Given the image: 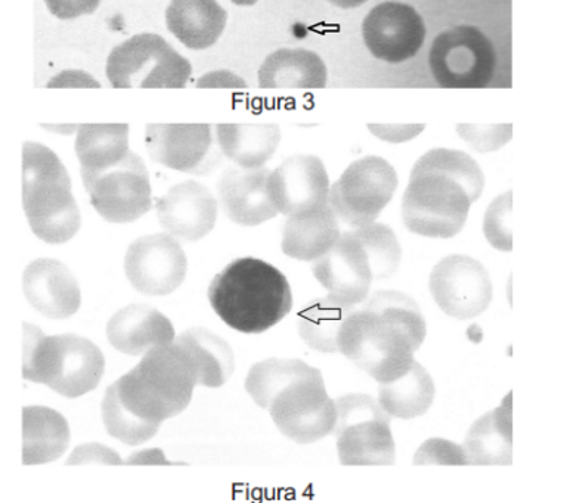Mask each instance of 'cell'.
<instances>
[{
    "instance_id": "cell-1",
    "label": "cell",
    "mask_w": 561,
    "mask_h": 503,
    "mask_svg": "<svg viewBox=\"0 0 561 503\" xmlns=\"http://www.w3.org/2000/svg\"><path fill=\"white\" fill-rule=\"evenodd\" d=\"M343 322L339 352L378 384L402 377L427 335L414 298L394 289L374 293Z\"/></svg>"
},
{
    "instance_id": "cell-2",
    "label": "cell",
    "mask_w": 561,
    "mask_h": 503,
    "mask_svg": "<svg viewBox=\"0 0 561 503\" xmlns=\"http://www.w3.org/2000/svg\"><path fill=\"white\" fill-rule=\"evenodd\" d=\"M208 301L232 330L261 334L283 321L293 309L286 275L254 258L233 260L208 287Z\"/></svg>"
},
{
    "instance_id": "cell-3",
    "label": "cell",
    "mask_w": 561,
    "mask_h": 503,
    "mask_svg": "<svg viewBox=\"0 0 561 503\" xmlns=\"http://www.w3.org/2000/svg\"><path fill=\"white\" fill-rule=\"evenodd\" d=\"M114 384L126 408L144 420L163 424L188 408L198 384V366L191 353L173 341L151 348Z\"/></svg>"
},
{
    "instance_id": "cell-4",
    "label": "cell",
    "mask_w": 561,
    "mask_h": 503,
    "mask_svg": "<svg viewBox=\"0 0 561 503\" xmlns=\"http://www.w3.org/2000/svg\"><path fill=\"white\" fill-rule=\"evenodd\" d=\"M23 206L34 236L46 244H66L82 225L66 168L36 142L23 147Z\"/></svg>"
},
{
    "instance_id": "cell-5",
    "label": "cell",
    "mask_w": 561,
    "mask_h": 503,
    "mask_svg": "<svg viewBox=\"0 0 561 503\" xmlns=\"http://www.w3.org/2000/svg\"><path fill=\"white\" fill-rule=\"evenodd\" d=\"M23 377L45 384L64 398L95 390L104 377L105 359L98 345L76 334L45 335L24 323Z\"/></svg>"
},
{
    "instance_id": "cell-6",
    "label": "cell",
    "mask_w": 561,
    "mask_h": 503,
    "mask_svg": "<svg viewBox=\"0 0 561 503\" xmlns=\"http://www.w3.org/2000/svg\"><path fill=\"white\" fill-rule=\"evenodd\" d=\"M471 204L465 186L445 174H411L402 199L403 224L415 236L448 240L465 228Z\"/></svg>"
},
{
    "instance_id": "cell-7",
    "label": "cell",
    "mask_w": 561,
    "mask_h": 503,
    "mask_svg": "<svg viewBox=\"0 0 561 503\" xmlns=\"http://www.w3.org/2000/svg\"><path fill=\"white\" fill-rule=\"evenodd\" d=\"M191 64L160 37L138 34L112 50L107 77L116 89H182L188 83Z\"/></svg>"
},
{
    "instance_id": "cell-8",
    "label": "cell",
    "mask_w": 561,
    "mask_h": 503,
    "mask_svg": "<svg viewBox=\"0 0 561 503\" xmlns=\"http://www.w3.org/2000/svg\"><path fill=\"white\" fill-rule=\"evenodd\" d=\"M399 179L393 165L377 156L348 165L330 187V207L352 228L374 224L392 202Z\"/></svg>"
},
{
    "instance_id": "cell-9",
    "label": "cell",
    "mask_w": 561,
    "mask_h": 503,
    "mask_svg": "<svg viewBox=\"0 0 561 503\" xmlns=\"http://www.w3.org/2000/svg\"><path fill=\"white\" fill-rule=\"evenodd\" d=\"M428 62L442 88L482 89L494 79L496 53L479 28L458 25L435 38Z\"/></svg>"
},
{
    "instance_id": "cell-10",
    "label": "cell",
    "mask_w": 561,
    "mask_h": 503,
    "mask_svg": "<svg viewBox=\"0 0 561 503\" xmlns=\"http://www.w3.org/2000/svg\"><path fill=\"white\" fill-rule=\"evenodd\" d=\"M82 179L93 208L110 224H131L151 210L150 174L135 152L101 172L82 170Z\"/></svg>"
},
{
    "instance_id": "cell-11",
    "label": "cell",
    "mask_w": 561,
    "mask_h": 503,
    "mask_svg": "<svg viewBox=\"0 0 561 503\" xmlns=\"http://www.w3.org/2000/svg\"><path fill=\"white\" fill-rule=\"evenodd\" d=\"M267 412L279 432L299 445L333 434L337 422V408L327 393L322 375L301 378L280 390Z\"/></svg>"
},
{
    "instance_id": "cell-12",
    "label": "cell",
    "mask_w": 561,
    "mask_h": 503,
    "mask_svg": "<svg viewBox=\"0 0 561 503\" xmlns=\"http://www.w3.org/2000/svg\"><path fill=\"white\" fill-rule=\"evenodd\" d=\"M428 287L442 312L458 321H469L486 312L494 298L491 276L470 255L453 254L433 267Z\"/></svg>"
},
{
    "instance_id": "cell-13",
    "label": "cell",
    "mask_w": 561,
    "mask_h": 503,
    "mask_svg": "<svg viewBox=\"0 0 561 503\" xmlns=\"http://www.w3.org/2000/svg\"><path fill=\"white\" fill-rule=\"evenodd\" d=\"M188 260L180 242L168 233L136 240L125 255V274L131 287L146 296H168L184 283Z\"/></svg>"
},
{
    "instance_id": "cell-14",
    "label": "cell",
    "mask_w": 561,
    "mask_h": 503,
    "mask_svg": "<svg viewBox=\"0 0 561 503\" xmlns=\"http://www.w3.org/2000/svg\"><path fill=\"white\" fill-rule=\"evenodd\" d=\"M363 33L369 53L389 64L415 57L426 41V25L419 12L399 2L374 8L364 21Z\"/></svg>"
},
{
    "instance_id": "cell-15",
    "label": "cell",
    "mask_w": 561,
    "mask_h": 503,
    "mask_svg": "<svg viewBox=\"0 0 561 503\" xmlns=\"http://www.w3.org/2000/svg\"><path fill=\"white\" fill-rule=\"evenodd\" d=\"M330 178L314 156H296L271 172L267 192L276 210L290 217L305 215L329 204Z\"/></svg>"
},
{
    "instance_id": "cell-16",
    "label": "cell",
    "mask_w": 561,
    "mask_h": 503,
    "mask_svg": "<svg viewBox=\"0 0 561 503\" xmlns=\"http://www.w3.org/2000/svg\"><path fill=\"white\" fill-rule=\"evenodd\" d=\"M312 272L330 296L352 306L363 305L374 284L371 262L354 230L342 233L329 253L314 260Z\"/></svg>"
},
{
    "instance_id": "cell-17",
    "label": "cell",
    "mask_w": 561,
    "mask_h": 503,
    "mask_svg": "<svg viewBox=\"0 0 561 503\" xmlns=\"http://www.w3.org/2000/svg\"><path fill=\"white\" fill-rule=\"evenodd\" d=\"M157 217L170 236L198 241L214 230L218 220V202L202 183L181 182L157 202Z\"/></svg>"
},
{
    "instance_id": "cell-18",
    "label": "cell",
    "mask_w": 561,
    "mask_h": 503,
    "mask_svg": "<svg viewBox=\"0 0 561 503\" xmlns=\"http://www.w3.org/2000/svg\"><path fill=\"white\" fill-rule=\"evenodd\" d=\"M25 298L33 309L49 319H68L78 313L82 293L70 268L54 259H37L25 267Z\"/></svg>"
},
{
    "instance_id": "cell-19",
    "label": "cell",
    "mask_w": 561,
    "mask_h": 503,
    "mask_svg": "<svg viewBox=\"0 0 561 503\" xmlns=\"http://www.w3.org/2000/svg\"><path fill=\"white\" fill-rule=\"evenodd\" d=\"M270 174L263 165L225 170L218 182L219 203L233 224L257 226L278 215L267 192Z\"/></svg>"
},
{
    "instance_id": "cell-20",
    "label": "cell",
    "mask_w": 561,
    "mask_h": 503,
    "mask_svg": "<svg viewBox=\"0 0 561 503\" xmlns=\"http://www.w3.org/2000/svg\"><path fill=\"white\" fill-rule=\"evenodd\" d=\"M208 125H148L147 151L156 163L178 172L198 173L211 149Z\"/></svg>"
},
{
    "instance_id": "cell-21",
    "label": "cell",
    "mask_w": 561,
    "mask_h": 503,
    "mask_svg": "<svg viewBox=\"0 0 561 503\" xmlns=\"http://www.w3.org/2000/svg\"><path fill=\"white\" fill-rule=\"evenodd\" d=\"M110 344L123 355H146L157 345L173 343L172 322L154 307L130 305L118 310L107 325Z\"/></svg>"
},
{
    "instance_id": "cell-22",
    "label": "cell",
    "mask_w": 561,
    "mask_h": 503,
    "mask_svg": "<svg viewBox=\"0 0 561 503\" xmlns=\"http://www.w3.org/2000/svg\"><path fill=\"white\" fill-rule=\"evenodd\" d=\"M462 447H465L470 466L512 467V393L507 395L500 408L484 413L471 425Z\"/></svg>"
},
{
    "instance_id": "cell-23",
    "label": "cell",
    "mask_w": 561,
    "mask_h": 503,
    "mask_svg": "<svg viewBox=\"0 0 561 503\" xmlns=\"http://www.w3.org/2000/svg\"><path fill=\"white\" fill-rule=\"evenodd\" d=\"M392 418H371L347 425L334 433L337 438V454L342 466H394Z\"/></svg>"
},
{
    "instance_id": "cell-24",
    "label": "cell",
    "mask_w": 561,
    "mask_h": 503,
    "mask_svg": "<svg viewBox=\"0 0 561 503\" xmlns=\"http://www.w3.org/2000/svg\"><path fill=\"white\" fill-rule=\"evenodd\" d=\"M228 14L218 0H172L165 11L170 33L190 49H207L222 36Z\"/></svg>"
},
{
    "instance_id": "cell-25",
    "label": "cell",
    "mask_w": 561,
    "mask_h": 503,
    "mask_svg": "<svg viewBox=\"0 0 561 503\" xmlns=\"http://www.w3.org/2000/svg\"><path fill=\"white\" fill-rule=\"evenodd\" d=\"M342 232L337 216L330 207L317 208L305 215L290 216L284 226L283 251L300 262H314L329 253Z\"/></svg>"
},
{
    "instance_id": "cell-26",
    "label": "cell",
    "mask_w": 561,
    "mask_h": 503,
    "mask_svg": "<svg viewBox=\"0 0 561 503\" xmlns=\"http://www.w3.org/2000/svg\"><path fill=\"white\" fill-rule=\"evenodd\" d=\"M70 445V427L66 418L44 407L23 409V462L41 466L54 462Z\"/></svg>"
},
{
    "instance_id": "cell-27",
    "label": "cell",
    "mask_w": 561,
    "mask_h": 503,
    "mask_svg": "<svg viewBox=\"0 0 561 503\" xmlns=\"http://www.w3.org/2000/svg\"><path fill=\"white\" fill-rule=\"evenodd\" d=\"M327 67L320 55L306 49H279L271 54L259 70L263 89H324Z\"/></svg>"
},
{
    "instance_id": "cell-28",
    "label": "cell",
    "mask_w": 561,
    "mask_h": 503,
    "mask_svg": "<svg viewBox=\"0 0 561 503\" xmlns=\"http://www.w3.org/2000/svg\"><path fill=\"white\" fill-rule=\"evenodd\" d=\"M435 396L432 375L415 359L402 377L380 382L378 387V403L390 416L399 420L423 416L435 402Z\"/></svg>"
},
{
    "instance_id": "cell-29",
    "label": "cell",
    "mask_w": 561,
    "mask_h": 503,
    "mask_svg": "<svg viewBox=\"0 0 561 503\" xmlns=\"http://www.w3.org/2000/svg\"><path fill=\"white\" fill-rule=\"evenodd\" d=\"M218 144L224 156L241 168H262L280 142L278 125H219Z\"/></svg>"
},
{
    "instance_id": "cell-30",
    "label": "cell",
    "mask_w": 561,
    "mask_h": 503,
    "mask_svg": "<svg viewBox=\"0 0 561 503\" xmlns=\"http://www.w3.org/2000/svg\"><path fill=\"white\" fill-rule=\"evenodd\" d=\"M194 357L198 366V384L208 389H219L236 369L231 345L206 328H191L174 339Z\"/></svg>"
},
{
    "instance_id": "cell-31",
    "label": "cell",
    "mask_w": 561,
    "mask_h": 503,
    "mask_svg": "<svg viewBox=\"0 0 561 503\" xmlns=\"http://www.w3.org/2000/svg\"><path fill=\"white\" fill-rule=\"evenodd\" d=\"M355 307L339 298L327 296L313 300L297 317L300 339L314 352L339 353V332Z\"/></svg>"
},
{
    "instance_id": "cell-32",
    "label": "cell",
    "mask_w": 561,
    "mask_h": 503,
    "mask_svg": "<svg viewBox=\"0 0 561 503\" xmlns=\"http://www.w3.org/2000/svg\"><path fill=\"white\" fill-rule=\"evenodd\" d=\"M129 126L83 125L76 138V153L83 172H101L129 153Z\"/></svg>"
},
{
    "instance_id": "cell-33",
    "label": "cell",
    "mask_w": 561,
    "mask_h": 503,
    "mask_svg": "<svg viewBox=\"0 0 561 503\" xmlns=\"http://www.w3.org/2000/svg\"><path fill=\"white\" fill-rule=\"evenodd\" d=\"M318 375H322L321 370L305 364L304 361L271 357L253 365L245 378L244 387L254 403L270 411L272 400L280 390L301 378L318 377Z\"/></svg>"
},
{
    "instance_id": "cell-34",
    "label": "cell",
    "mask_w": 561,
    "mask_h": 503,
    "mask_svg": "<svg viewBox=\"0 0 561 503\" xmlns=\"http://www.w3.org/2000/svg\"><path fill=\"white\" fill-rule=\"evenodd\" d=\"M427 172L445 174L460 182L469 194L471 203L478 202L482 195L484 174L469 153L457 151V149H432L416 161L411 174Z\"/></svg>"
},
{
    "instance_id": "cell-35",
    "label": "cell",
    "mask_w": 561,
    "mask_h": 503,
    "mask_svg": "<svg viewBox=\"0 0 561 503\" xmlns=\"http://www.w3.org/2000/svg\"><path fill=\"white\" fill-rule=\"evenodd\" d=\"M102 421L110 436L126 445H142L159 433L161 422L144 420L126 408L117 393L116 384H112L102 400Z\"/></svg>"
},
{
    "instance_id": "cell-36",
    "label": "cell",
    "mask_w": 561,
    "mask_h": 503,
    "mask_svg": "<svg viewBox=\"0 0 561 503\" xmlns=\"http://www.w3.org/2000/svg\"><path fill=\"white\" fill-rule=\"evenodd\" d=\"M354 233L364 245L371 262L374 283L392 278L401 264L402 249L393 229L388 225L369 224L355 228Z\"/></svg>"
},
{
    "instance_id": "cell-37",
    "label": "cell",
    "mask_w": 561,
    "mask_h": 503,
    "mask_svg": "<svg viewBox=\"0 0 561 503\" xmlns=\"http://www.w3.org/2000/svg\"><path fill=\"white\" fill-rule=\"evenodd\" d=\"M513 192L500 195L489 206L483 220V232L495 250L510 253L513 250L512 212Z\"/></svg>"
},
{
    "instance_id": "cell-38",
    "label": "cell",
    "mask_w": 561,
    "mask_h": 503,
    "mask_svg": "<svg viewBox=\"0 0 561 503\" xmlns=\"http://www.w3.org/2000/svg\"><path fill=\"white\" fill-rule=\"evenodd\" d=\"M414 466H470L465 447L445 438H428L415 451Z\"/></svg>"
},
{
    "instance_id": "cell-39",
    "label": "cell",
    "mask_w": 561,
    "mask_h": 503,
    "mask_svg": "<svg viewBox=\"0 0 561 503\" xmlns=\"http://www.w3.org/2000/svg\"><path fill=\"white\" fill-rule=\"evenodd\" d=\"M458 135L479 152H492L503 148L513 136L512 125H460Z\"/></svg>"
},
{
    "instance_id": "cell-40",
    "label": "cell",
    "mask_w": 561,
    "mask_h": 503,
    "mask_svg": "<svg viewBox=\"0 0 561 503\" xmlns=\"http://www.w3.org/2000/svg\"><path fill=\"white\" fill-rule=\"evenodd\" d=\"M67 466H84V464H104V466H122L123 460L116 450L98 443L76 447L67 459Z\"/></svg>"
},
{
    "instance_id": "cell-41",
    "label": "cell",
    "mask_w": 561,
    "mask_h": 503,
    "mask_svg": "<svg viewBox=\"0 0 561 503\" xmlns=\"http://www.w3.org/2000/svg\"><path fill=\"white\" fill-rule=\"evenodd\" d=\"M50 14L59 20H75L91 15L100 7L101 0H45Z\"/></svg>"
},
{
    "instance_id": "cell-42",
    "label": "cell",
    "mask_w": 561,
    "mask_h": 503,
    "mask_svg": "<svg viewBox=\"0 0 561 503\" xmlns=\"http://www.w3.org/2000/svg\"><path fill=\"white\" fill-rule=\"evenodd\" d=\"M368 129L386 142L402 144L419 136L424 125H369Z\"/></svg>"
},
{
    "instance_id": "cell-43",
    "label": "cell",
    "mask_w": 561,
    "mask_h": 503,
    "mask_svg": "<svg viewBox=\"0 0 561 503\" xmlns=\"http://www.w3.org/2000/svg\"><path fill=\"white\" fill-rule=\"evenodd\" d=\"M199 89H245L248 83L228 70L211 71L198 79Z\"/></svg>"
},
{
    "instance_id": "cell-44",
    "label": "cell",
    "mask_w": 561,
    "mask_h": 503,
    "mask_svg": "<svg viewBox=\"0 0 561 503\" xmlns=\"http://www.w3.org/2000/svg\"><path fill=\"white\" fill-rule=\"evenodd\" d=\"M48 88H101V84L96 82L95 79H92L88 72L78 71V70H68L62 71L61 75L55 76L53 80L48 83Z\"/></svg>"
},
{
    "instance_id": "cell-45",
    "label": "cell",
    "mask_w": 561,
    "mask_h": 503,
    "mask_svg": "<svg viewBox=\"0 0 561 503\" xmlns=\"http://www.w3.org/2000/svg\"><path fill=\"white\" fill-rule=\"evenodd\" d=\"M127 466H173V462L164 458L160 449H147L136 451L126 460Z\"/></svg>"
},
{
    "instance_id": "cell-46",
    "label": "cell",
    "mask_w": 561,
    "mask_h": 503,
    "mask_svg": "<svg viewBox=\"0 0 561 503\" xmlns=\"http://www.w3.org/2000/svg\"><path fill=\"white\" fill-rule=\"evenodd\" d=\"M45 130L50 132V134H57V135H73L75 132L79 130L78 125H42Z\"/></svg>"
},
{
    "instance_id": "cell-47",
    "label": "cell",
    "mask_w": 561,
    "mask_h": 503,
    "mask_svg": "<svg viewBox=\"0 0 561 503\" xmlns=\"http://www.w3.org/2000/svg\"><path fill=\"white\" fill-rule=\"evenodd\" d=\"M329 2L342 10H352V8L364 5L367 0H329Z\"/></svg>"
},
{
    "instance_id": "cell-48",
    "label": "cell",
    "mask_w": 561,
    "mask_h": 503,
    "mask_svg": "<svg viewBox=\"0 0 561 503\" xmlns=\"http://www.w3.org/2000/svg\"><path fill=\"white\" fill-rule=\"evenodd\" d=\"M232 2L240 7H252L257 0H232Z\"/></svg>"
}]
</instances>
